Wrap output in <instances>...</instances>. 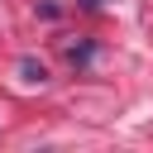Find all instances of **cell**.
<instances>
[{
  "label": "cell",
  "instance_id": "1",
  "mask_svg": "<svg viewBox=\"0 0 153 153\" xmlns=\"http://www.w3.org/2000/svg\"><path fill=\"white\" fill-rule=\"evenodd\" d=\"M91 5H100V0H91Z\"/></svg>",
  "mask_w": 153,
  "mask_h": 153
}]
</instances>
